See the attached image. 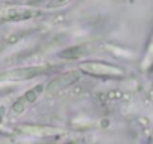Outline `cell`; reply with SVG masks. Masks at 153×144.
I'll list each match as a JSON object with an SVG mask.
<instances>
[{"label": "cell", "instance_id": "obj_1", "mask_svg": "<svg viewBox=\"0 0 153 144\" xmlns=\"http://www.w3.org/2000/svg\"><path fill=\"white\" fill-rule=\"evenodd\" d=\"M78 71L81 74L98 77V78H122L125 72L122 68L113 63L101 62V60H84L80 63Z\"/></svg>", "mask_w": 153, "mask_h": 144}, {"label": "cell", "instance_id": "obj_2", "mask_svg": "<svg viewBox=\"0 0 153 144\" xmlns=\"http://www.w3.org/2000/svg\"><path fill=\"white\" fill-rule=\"evenodd\" d=\"M50 71L48 66H23V68H15L11 71H6L0 74V81H26L32 80L35 77L44 75Z\"/></svg>", "mask_w": 153, "mask_h": 144}, {"label": "cell", "instance_id": "obj_3", "mask_svg": "<svg viewBox=\"0 0 153 144\" xmlns=\"http://www.w3.org/2000/svg\"><path fill=\"white\" fill-rule=\"evenodd\" d=\"M81 77V72L76 71V69H71V71H66V72H62V74L56 75L45 87V93L48 96H53V95H57L60 93L62 90L71 87L72 84H75L76 81L80 80Z\"/></svg>", "mask_w": 153, "mask_h": 144}, {"label": "cell", "instance_id": "obj_4", "mask_svg": "<svg viewBox=\"0 0 153 144\" xmlns=\"http://www.w3.org/2000/svg\"><path fill=\"white\" fill-rule=\"evenodd\" d=\"M44 92H45V86H44V84H38V86L29 89L23 96H20V98L12 104V107H11V116H20V114H23V113L29 108V105L35 104V102L42 96Z\"/></svg>", "mask_w": 153, "mask_h": 144}, {"label": "cell", "instance_id": "obj_5", "mask_svg": "<svg viewBox=\"0 0 153 144\" xmlns=\"http://www.w3.org/2000/svg\"><path fill=\"white\" fill-rule=\"evenodd\" d=\"M38 14V11H32V9H9L5 12L3 15V20L5 21H24V20H29L32 17H35Z\"/></svg>", "mask_w": 153, "mask_h": 144}, {"label": "cell", "instance_id": "obj_6", "mask_svg": "<svg viewBox=\"0 0 153 144\" xmlns=\"http://www.w3.org/2000/svg\"><path fill=\"white\" fill-rule=\"evenodd\" d=\"M21 131L27 132V134H33V135H41V137H50V135H57L62 131L53 126H38V125H23L20 126Z\"/></svg>", "mask_w": 153, "mask_h": 144}, {"label": "cell", "instance_id": "obj_7", "mask_svg": "<svg viewBox=\"0 0 153 144\" xmlns=\"http://www.w3.org/2000/svg\"><path fill=\"white\" fill-rule=\"evenodd\" d=\"M86 54H87V50L84 47H71V48H66V50L60 51L59 57L66 59V60H76V59H81Z\"/></svg>", "mask_w": 153, "mask_h": 144}, {"label": "cell", "instance_id": "obj_8", "mask_svg": "<svg viewBox=\"0 0 153 144\" xmlns=\"http://www.w3.org/2000/svg\"><path fill=\"white\" fill-rule=\"evenodd\" d=\"M72 0H50V2L47 3V8L50 9H56V8H62L68 3H71Z\"/></svg>", "mask_w": 153, "mask_h": 144}, {"label": "cell", "instance_id": "obj_9", "mask_svg": "<svg viewBox=\"0 0 153 144\" xmlns=\"http://www.w3.org/2000/svg\"><path fill=\"white\" fill-rule=\"evenodd\" d=\"M0 122H2V110H0Z\"/></svg>", "mask_w": 153, "mask_h": 144}]
</instances>
